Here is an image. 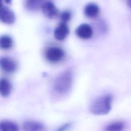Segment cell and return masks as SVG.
<instances>
[{
    "mask_svg": "<svg viewBox=\"0 0 131 131\" xmlns=\"http://www.w3.org/2000/svg\"><path fill=\"white\" fill-rule=\"evenodd\" d=\"M11 91V84L9 81L5 78L0 80V94L4 97H7Z\"/></svg>",
    "mask_w": 131,
    "mask_h": 131,
    "instance_id": "8fae6325",
    "label": "cell"
},
{
    "mask_svg": "<svg viewBox=\"0 0 131 131\" xmlns=\"http://www.w3.org/2000/svg\"><path fill=\"white\" fill-rule=\"evenodd\" d=\"M75 33L78 37L81 39H89L93 35V30L89 24H82L76 28Z\"/></svg>",
    "mask_w": 131,
    "mask_h": 131,
    "instance_id": "8992f818",
    "label": "cell"
},
{
    "mask_svg": "<svg viewBox=\"0 0 131 131\" xmlns=\"http://www.w3.org/2000/svg\"><path fill=\"white\" fill-rule=\"evenodd\" d=\"M0 66L2 69L7 73H12L16 70L17 68L15 61L8 57L0 58Z\"/></svg>",
    "mask_w": 131,
    "mask_h": 131,
    "instance_id": "52a82bcc",
    "label": "cell"
},
{
    "mask_svg": "<svg viewBox=\"0 0 131 131\" xmlns=\"http://www.w3.org/2000/svg\"><path fill=\"white\" fill-rule=\"evenodd\" d=\"M126 4H127V5L129 7L131 8V0H128V1H127L126 2Z\"/></svg>",
    "mask_w": 131,
    "mask_h": 131,
    "instance_id": "ac0fdd59",
    "label": "cell"
},
{
    "mask_svg": "<svg viewBox=\"0 0 131 131\" xmlns=\"http://www.w3.org/2000/svg\"><path fill=\"white\" fill-rule=\"evenodd\" d=\"M99 13V8L94 3L88 4L84 8V13L89 18L96 17Z\"/></svg>",
    "mask_w": 131,
    "mask_h": 131,
    "instance_id": "30bf717a",
    "label": "cell"
},
{
    "mask_svg": "<svg viewBox=\"0 0 131 131\" xmlns=\"http://www.w3.org/2000/svg\"><path fill=\"white\" fill-rule=\"evenodd\" d=\"M41 9L44 15L49 18H55L59 14L58 10L55 5L50 1L42 2L41 6Z\"/></svg>",
    "mask_w": 131,
    "mask_h": 131,
    "instance_id": "5b68a950",
    "label": "cell"
},
{
    "mask_svg": "<svg viewBox=\"0 0 131 131\" xmlns=\"http://www.w3.org/2000/svg\"><path fill=\"white\" fill-rule=\"evenodd\" d=\"M15 19V15L12 10L0 1V20L5 24H12L14 22Z\"/></svg>",
    "mask_w": 131,
    "mask_h": 131,
    "instance_id": "277c9868",
    "label": "cell"
},
{
    "mask_svg": "<svg viewBox=\"0 0 131 131\" xmlns=\"http://www.w3.org/2000/svg\"><path fill=\"white\" fill-rule=\"evenodd\" d=\"M71 17V12L69 11H64L62 12L60 15L61 22L67 24V23L70 19Z\"/></svg>",
    "mask_w": 131,
    "mask_h": 131,
    "instance_id": "2e32d148",
    "label": "cell"
},
{
    "mask_svg": "<svg viewBox=\"0 0 131 131\" xmlns=\"http://www.w3.org/2000/svg\"><path fill=\"white\" fill-rule=\"evenodd\" d=\"M69 28L67 24L60 22L54 30V37L58 40H63L69 34Z\"/></svg>",
    "mask_w": 131,
    "mask_h": 131,
    "instance_id": "ba28073f",
    "label": "cell"
},
{
    "mask_svg": "<svg viewBox=\"0 0 131 131\" xmlns=\"http://www.w3.org/2000/svg\"><path fill=\"white\" fill-rule=\"evenodd\" d=\"M42 2L40 1H27L26 3V7L31 10H37L40 8Z\"/></svg>",
    "mask_w": 131,
    "mask_h": 131,
    "instance_id": "9a60e30c",
    "label": "cell"
},
{
    "mask_svg": "<svg viewBox=\"0 0 131 131\" xmlns=\"http://www.w3.org/2000/svg\"><path fill=\"white\" fill-rule=\"evenodd\" d=\"M125 127L122 121H115L107 124L104 128L105 131H123Z\"/></svg>",
    "mask_w": 131,
    "mask_h": 131,
    "instance_id": "4fadbf2b",
    "label": "cell"
},
{
    "mask_svg": "<svg viewBox=\"0 0 131 131\" xmlns=\"http://www.w3.org/2000/svg\"><path fill=\"white\" fill-rule=\"evenodd\" d=\"M47 59L51 62H57L64 56L63 50L58 47H51L47 49L45 53Z\"/></svg>",
    "mask_w": 131,
    "mask_h": 131,
    "instance_id": "3957f363",
    "label": "cell"
},
{
    "mask_svg": "<svg viewBox=\"0 0 131 131\" xmlns=\"http://www.w3.org/2000/svg\"><path fill=\"white\" fill-rule=\"evenodd\" d=\"M24 131H43L45 126L41 123L36 121H28L23 125Z\"/></svg>",
    "mask_w": 131,
    "mask_h": 131,
    "instance_id": "9c48e42d",
    "label": "cell"
},
{
    "mask_svg": "<svg viewBox=\"0 0 131 131\" xmlns=\"http://www.w3.org/2000/svg\"><path fill=\"white\" fill-rule=\"evenodd\" d=\"M13 44L12 38L7 35L0 36V48L3 49H10Z\"/></svg>",
    "mask_w": 131,
    "mask_h": 131,
    "instance_id": "5bb4252c",
    "label": "cell"
},
{
    "mask_svg": "<svg viewBox=\"0 0 131 131\" xmlns=\"http://www.w3.org/2000/svg\"><path fill=\"white\" fill-rule=\"evenodd\" d=\"M73 82V75L70 70L60 73L55 79L53 84L54 91L59 95L67 94L70 90Z\"/></svg>",
    "mask_w": 131,
    "mask_h": 131,
    "instance_id": "6da1fadb",
    "label": "cell"
},
{
    "mask_svg": "<svg viewBox=\"0 0 131 131\" xmlns=\"http://www.w3.org/2000/svg\"><path fill=\"white\" fill-rule=\"evenodd\" d=\"M72 126V124L71 123L68 122L66 123L58 128H57L55 131H68L70 129Z\"/></svg>",
    "mask_w": 131,
    "mask_h": 131,
    "instance_id": "e0dca14e",
    "label": "cell"
},
{
    "mask_svg": "<svg viewBox=\"0 0 131 131\" xmlns=\"http://www.w3.org/2000/svg\"><path fill=\"white\" fill-rule=\"evenodd\" d=\"M0 131H19L18 125L8 120L0 121Z\"/></svg>",
    "mask_w": 131,
    "mask_h": 131,
    "instance_id": "7c38bea8",
    "label": "cell"
},
{
    "mask_svg": "<svg viewBox=\"0 0 131 131\" xmlns=\"http://www.w3.org/2000/svg\"><path fill=\"white\" fill-rule=\"evenodd\" d=\"M113 97L111 94H106L96 99L90 106L91 112L95 115L108 114L111 108Z\"/></svg>",
    "mask_w": 131,
    "mask_h": 131,
    "instance_id": "7a4b0ae2",
    "label": "cell"
}]
</instances>
